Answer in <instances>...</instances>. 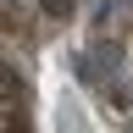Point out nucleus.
<instances>
[{"mask_svg":"<svg viewBox=\"0 0 133 133\" xmlns=\"http://www.w3.org/2000/svg\"><path fill=\"white\" fill-rule=\"evenodd\" d=\"M17 122H28V83L0 56V128H17Z\"/></svg>","mask_w":133,"mask_h":133,"instance_id":"1","label":"nucleus"}]
</instances>
